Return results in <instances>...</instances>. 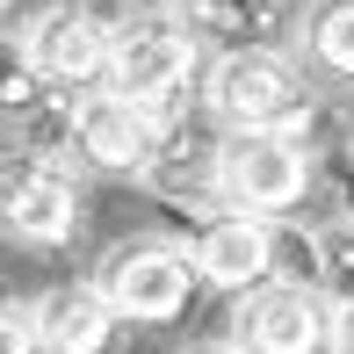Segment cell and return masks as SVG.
<instances>
[{
  "mask_svg": "<svg viewBox=\"0 0 354 354\" xmlns=\"http://www.w3.org/2000/svg\"><path fill=\"white\" fill-rule=\"evenodd\" d=\"M333 354H354V304H333Z\"/></svg>",
  "mask_w": 354,
  "mask_h": 354,
  "instance_id": "cell-18",
  "label": "cell"
},
{
  "mask_svg": "<svg viewBox=\"0 0 354 354\" xmlns=\"http://www.w3.org/2000/svg\"><path fill=\"white\" fill-rule=\"evenodd\" d=\"M181 354H239L232 340H196V347H181Z\"/></svg>",
  "mask_w": 354,
  "mask_h": 354,
  "instance_id": "cell-20",
  "label": "cell"
},
{
  "mask_svg": "<svg viewBox=\"0 0 354 354\" xmlns=\"http://www.w3.org/2000/svg\"><path fill=\"white\" fill-rule=\"evenodd\" d=\"M304 275L326 289V304H354V210H326L304 232Z\"/></svg>",
  "mask_w": 354,
  "mask_h": 354,
  "instance_id": "cell-14",
  "label": "cell"
},
{
  "mask_svg": "<svg viewBox=\"0 0 354 354\" xmlns=\"http://www.w3.org/2000/svg\"><path fill=\"white\" fill-rule=\"evenodd\" d=\"M152 8H181V15H188V8H196V0H152Z\"/></svg>",
  "mask_w": 354,
  "mask_h": 354,
  "instance_id": "cell-21",
  "label": "cell"
},
{
  "mask_svg": "<svg viewBox=\"0 0 354 354\" xmlns=\"http://www.w3.org/2000/svg\"><path fill=\"white\" fill-rule=\"evenodd\" d=\"M203 116L224 138L239 131H311L318 102L289 51H217L203 66Z\"/></svg>",
  "mask_w": 354,
  "mask_h": 354,
  "instance_id": "cell-1",
  "label": "cell"
},
{
  "mask_svg": "<svg viewBox=\"0 0 354 354\" xmlns=\"http://www.w3.org/2000/svg\"><path fill=\"white\" fill-rule=\"evenodd\" d=\"M203 37L188 29L181 8H131L116 22V51H109V87L123 102L152 109V116H181L188 87H196Z\"/></svg>",
  "mask_w": 354,
  "mask_h": 354,
  "instance_id": "cell-2",
  "label": "cell"
},
{
  "mask_svg": "<svg viewBox=\"0 0 354 354\" xmlns=\"http://www.w3.org/2000/svg\"><path fill=\"white\" fill-rule=\"evenodd\" d=\"M304 58L333 80H354V0H318L304 15Z\"/></svg>",
  "mask_w": 354,
  "mask_h": 354,
  "instance_id": "cell-15",
  "label": "cell"
},
{
  "mask_svg": "<svg viewBox=\"0 0 354 354\" xmlns=\"http://www.w3.org/2000/svg\"><path fill=\"white\" fill-rule=\"evenodd\" d=\"M282 224H268V217H239V210H224L210 217L196 232V275L224 289V297H246V289H261V282H275V268H282Z\"/></svg>",
  "mask_w": 354,
  "mask_h": 354,
  "instance_id": "cell-9",
  "label": "cell"
},
{
  "mask_svg": "<svg viewBox=\"0 0 354 354\" xmlns=\"http://www.w3.org/2000/svg\"><path fill=\"white\" fill-rule=\"evenodd\" d=\"M131 8H116V0H44L37 15H29L22 29V51L29 66H37L51 87H80L87 94L94 80L109 87V51H116V22Z\"/></svg>",
  "mask_w": 354,
  "mask_h": 354,
  "instance_id": "cell-5",
  "label": "cell"
},
{
  "mask_svg": "<svg viewBox=\"0 0 354 354\" xmlns=\"http://www.w3.org/2000/svg\"><path fill=\"white\" fill-rule=\"evenodd\" d=\"M0 354H44V347H37V318H29V304H0Z\"/></svg>",
  "mask_w": 354,
  "mask_h": 354,
  "instance_id": "cell-17",
  "label": "cell"
},
{
  "mask_svg": "<svg viewBox=\"0 0 354 354\" xmlns=\"http://www.w3.org/2000/svg\"><path fill=\"white\" fill-rule=\"evenodd\" d=\"M217 181H224V210L289 224V210H304V196L318 188L311 131H239V138H224L217 145Z\"/></svg>",
  "mask_w": 354,
  "mask_h": 354,
  "instance_id": "cell-3",
  "label": "cell"
},
{
  "mask_svg": "<svg viewBox=\"0 0 354 354\" xmlns=\"http://www.w3.org/2000/svg\"><path fill=\"white\" fill-rule=\"evenodd\" d=\"M159 131H167V116L123 102L116 87H87L80 94V145H73V159L94 167V174H145V159L159 152Z\"/></svg>",
  "mask_w": 354,
  "mask_h": 354,
  "instance_id": "cell-10",
  "label": "cell"
},
{
  "mask_svg": "<svg viewBox=\"0 0 354 354\" xmlns=\"http://www.w3.org/2000/svg\"><path fill=\"white\" fill-rule=\"evenodd\" d=\"M80 174L29 152H0V232L22 246H66L80 232Z\"/></svg>",
  "mask_w": 354,
  "mask_h": 354,
  "instance_id": "cell-7",
  "label": "cell"
},
{
  "mask_svg": "<svg viewBox=\"0 0 354 354\" xmlns=\"http://www.w3.org/2000/svg\"><path fill=\"white\" fill-rule=\"evenodd\" d=\"M196 253L181 239H116L94 268V289L123 326H174L196 304Z\"/></svg>",
  "mask_w": 354,
  "mask_h": 354,
  "instance_id": "cell-4",
  "label": "cell"
},
{
  "mask_svg": "<svg viewBox=\"0 0 354 354\" xmlns=\"http://www.w3.org/2000/svg\"><path fill=\"white\" fill-rule=\"evenodd\" d=\"M29 318H37V347L44 354H109V347H116V326H123L94 282L44 289V297L29 304Z\"/></svg>",
  "mask_w": 354,
  "mask_h": 354,
  "instance_id": "cell-11",
  "label": "cell"
},
{
  "mask_svg": "<svg viewBox=\"0 0 354 354\" xmlns=\"http://www.w3.org/2000/svg\"><path fill=\"white\" fill-rule=\"evenodd\" d=\"M188 29L217 51H282V37L304 22L289 15V0H196Z\"/></svg>",
  "mask_w": 354,
  "mask_h": 354,
  "instance_id": "cell-12",
  "label": "cell"
},
{
  "mask_svg": "<svg viewBox=\"0 0 354 354\" xmlns=\"http://www.w3.org/2000/svg\"><path fill=\"white\" fill-rule=\"evenodd\" d=\"M22 15H29V0H0V37H8V29L22 22ZM22 29H29V22H22Z\"/></svg>",
  "mask_w": 354,
  "mask_h": 354,
  "instance_id": "cell-19",
  "label": "cell"
},
{
  "mask_svg": "<svg viewBox=\"0 0 354 354\" xmlns=\"http://www.w3.org/2000/svg\"><path fill=\"white\" fill-rule=\"evenodd\" d=\"M51 87L37 66H29V51H22V37H0V123L15 116V109H29L37 94Z\"/></svg>",
  "mask_w": 354,
  "mask_h": 354,
  "instance_id": "cell-16",
  "label": "cell"
},
{
  "mask_svg": "<svg viewBox=\"0 0 354 354\" xmlns=\"http://www.w3.org/2000/svg\"><path fill=\"white\" fill-rule=\"evenodd\" d=\"M217 145L196 116H167V131H159V152L145 159V174L138 181L152 188L159 203H174V210H188V217H224V181H217Z\"/></svg>",
  "mask_w": 354,
  "mask_h": 354,
  "instance_id": "cell-8",
  "label": "cell"
},
{
  "mask_svg": "<svg viewBox=\"0 0 354 354\" xmlns=\"http://www.w3.org/2000/svg\"><path fill=\"white\" fill-rule=\"evenodd\" d=\"M73 145H80V94H66V87H44L29 109L8 116V152L73 167Z\"/></svg>",
  "mask_w": 354,
  "mask_h": 354,
  "instance_id": "cell-13",
  "label": "cell"
},
{
  "mask_svg": "<svg viewBox=\"0 0 354 354\" xmlns=\"http://www.w3.org/2000/svg\"><path fill=\"white\" fill-rule=\"evenodd\" d=\"M232 347L239 354H333V304L311 275H275L232 297Z\"/></svg>",
  "mask_w": 354,
  "mask_h": 354,
  "instance_id": "cell-6",
  "label": "cell"
}]
</instances>
